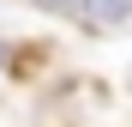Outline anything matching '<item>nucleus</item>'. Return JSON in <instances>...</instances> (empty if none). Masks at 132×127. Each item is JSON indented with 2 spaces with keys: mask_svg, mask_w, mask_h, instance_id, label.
Masks as SVG:
<instances>
[{
  "mask_svg": "<svg viewBox=\"0 0 132 127\" xmlns=\"http://www.w3.org/2000/svg\"><path fill=\"white\" fill-rule=\"evenodd\" d=\"M78 18H90L96 30H108V24H126V18H132V0H84V6H78Z\"/></svg>",
  "mask_w": 132,
  "mask_h": 127,
  "instance_id": "f257e3e1",
  "label": "nucleus"
},
{
  "mask_svg": "<svg viewBox=\"0 0 132 127\" xmlns=\"http://www.w3.org/2000/svg\"><path fill=\"white\" fill-rule=\"evenodd\" d=\"M36 6H42V12H78L84 0H36Z\"/></svg>",
  "mask_w": 132,
  "mask_h": 127,
  "instance_id": "f03ea898",
  "label": "nucleus"
}]
</instances>
